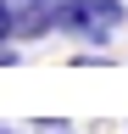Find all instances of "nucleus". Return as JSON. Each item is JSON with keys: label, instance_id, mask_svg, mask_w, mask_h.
Masks as SVG:
<instances>
[{"label": "nucleus", "instance_id": "f03ea898", "mask_svg": "<svg viewBox=\"0 0 128 134\" xmlns=\"http://www.w3.org/2000/svg\"><path fill=\"white\" fill-rule=\"evenodd\" d=\"M6 39H17V6L0 0V45H6Z\"/></svg>", "mask_w": 128, "mask_h": 134}, {"label": "nucleus", "instance_id": "f257e3e1", "mask_svg": "<svg viewBox=\"0 0 128 134\" xmlns=\"http://www.w3.org/2000/svg\"><path fill=\"white\" fill-rule=\"evenodd\" d=\"M123 23H128L123 0H56V34H72V39L106 45Z\"/></svg>", "mask_w": 128, "mask_h": 134}, {"label": "nucleus", "instance_id": "7ed1b4c3", "mask_svg": "<svg viewBox=\"0 0 128 134\" xmlns=\"http://www.w3.org/2000/svg\"><path fill=\"white\" fill-rule=\"evenodd\" d=\"M111 56H100V50H84V56H72V67H106Z\"/></svg>", "mask_w": 128, "mask_h": 134}, {"label": "nucleus", "instance_id": "20e7f679", "mask_svg": "<svg viewBox=\"0 0 128 134\" xmlns=\"http://www.w3.org/2000/svg\"><path fill=\"white\" fill-rule=\"evenodd\" d=\"M0 134H11V129H0Z\"/></svg>", "mask_w": 128, "mask_h": 134}, {"label": "nucleus", "instance_id": "39448f33", "mask_svg": "<svg viewBox=\"0 0 128 134\" xmlns=\"http://www.w3.org/2000/svg\"><path fill=\"white\" fill-rule=\"evenodd\" d=\"M56 134H67V129H56Z\"/></svg>", "mask_w": 128, "mask_h": 134}]
</instances>
